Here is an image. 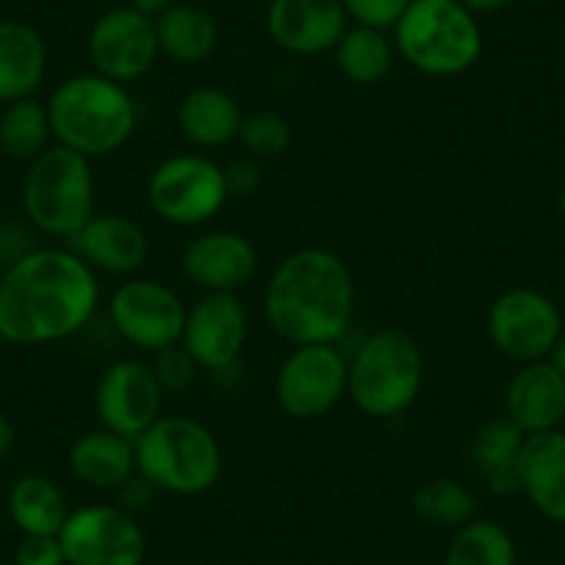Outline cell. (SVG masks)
I'll use <instances>...</instances> for the list:
<instances>
[{"label": "cell", "instance_id": "obj_13", "mask_svg": "<svg viewBox=\"0 0 565 565\" xmlns=\"http://www.w3.org/2000/svg\"><path fill=\"white\" fill-rule=\"evenodd\" d=\"M164 388L153 366L139 358H119L108 363L95 385V416L100 427L117 436L136 438L164 416Z\"/></svg>", "mask_w": 565, "mask_h": 565}, {"label": "cell", "instance_id": "obj_4", "mask_svg": "<svg viewBox=\"0 0 565 565\" xmlns=\"http://www.w3.org/2000/svg\"><path fill=\"white\" fill-rule=\"evenodd\" d=\"M136 475L156 493L200 497L220 482L225 458L214 433L183 413H164L134 441Z\"/></svg>", "mask_w": 565, "mask_h": 565}, {"label": "cell", "instance_id": "obj_32", "mask_svg": "<svg viewBox=\"0 0 565 565\" xmlns=\"http://www.w3.org/2000/svg\"><path fill=\"white\" fill-rule=\"evenodd\" d=\"M150 366H153V374L156 380H159L161 388H164V394L175 396L186 394L200 374L198 363L192 361V355H189L181 344H172L167 347V350L156 352Z\"/></svg>", "mask_w": 565, "mask_h": 565}, {"label": "cell", "instance_id": "obj_39", "mask_svg": "<svg viewBox=\"0 0 565 565\" xmlns=\"http://www.w3.org/2000/svg\"><path fill=\"white\" fill-rule=\"evenodd\" d=\"M14 444H18V433H14V424L9 422L3 413H0V460L7 458L9 452L14 449Z\"/></svg>", "mask_w": 565, "mask_h": 565}, {"label": "cell", "instance_id": "obj_9", "mask_svg": "<svg viewBox=\"0 0 565 565\" xmlns=\"http://www.w3.org/2000/svg\"><path fill=\"white\" fill-rule=\"evenodd\" d=\"M350 358L339 344L291 347L275 372V402L297 422H317L347 399Z\"/></svg>", "mask_w": 565, "mask_h": 565}, {"label": "cell", "instance_id": "obj_35", "mask_svg": "<svg viewBox=\"0 0 565 565\" xmlns=\"http://www.w3.org/2000/svg\"><path fill=\"white\" fill-rule=\"evenodd\" d=\"M225 183L231 198H253L264 183V167L260 159H236L225 167Z\"/></svg>", "mask_w": 565, "mask_h": 565}, {"label": "cell", "instance_id": "obj_23", "mask_svg": "<svg viewBox=\"0 0 565 565\" xmlns=\"http://www.w3.org/2000/svg\"><path fill=\"white\" fill-rule=\"evenodd\" d=\"M67 466L78 482L95 491H117L136 477V449L130 438L106 427L86 430L70 444Z\"/></svg>", "mask_w": 565, "mask_h": 565}, {"label": "cell", "instance_id": "obj_2", "mask_svg": "<svg viewBox=\"0 0 565 565\" xmlns=\"http://www.w3.org/2000/svg\"><path fill=\"white\" fill-rule=\"evenodd\" d=\"M355 277L328 247H302L271 269L264 317L271 333L300 344H339L355 319Z\"/></svg>", "mask_w": 565, "mask_h": 565}, {"label": "cell", "instance_id": "obj_19", "mask_svg": "<svg viewBox=\"0 0 565 565\" xmlns=\"http://www.w3.org/2000/svg\"><path fill=\"white\" fill-rule=\"evenodd\" d=\"M504 416L524 436L559 430L565 422V377L552 361L524 363L504 391Z\"/></svg>", "mask_w": 565, "mask_h": 565}, {"label": "cell", "instance_id": "obj_43", "mask_svg": "<svg viewBox=\"0 0 565 565\" xmlns=\"http://www.w3.org/2000/svg\"><path fill=\"white\" fill-rule=\"evenodd\" d=\"M0 565H14V563H0Z\"/></svg>", "mask_w": 565, "mask_h": 565}, {"label": "cell", "instance_id": "obj_37", "mask_svg": "<svg viewBox=\"0 0 565 565\" xmlns=\"http://www.w3.org/2000/svg\"><path fill=\"white\" fill-rule=\"evenodd\" d=\"M178 0H128V7H134L136 12L148 14V18H159V14H164L167 9L175 7Z\"/></svg>", "mask_w": 565, "mask_h": 565}, {"label": "cell", "instance_id": "obj_30", "mask_svg": "<svg viewBox=\"0 0 565 565\" xmlns=\"http://www.w3.org/2000/svg\"><path fill=\"white\" fill-rule=\"evenodd\" d=\"M413 510L427 524L460 530L477 519V497L466 482L455 477H430L413 491Z\"/></svg>", "mask_w": 565, "mask_h": 565}, {"label": "cell", "instance_id": "obj_20", "mask_svg": "<svg viewBox=\"0 0 565 565\" xmlns=\"http://www.w3.org/2000/svg\"><path fill=\"white\" fill-rule=\"evenodd\" d=\"M519 493L546 521L565 524V430L526 436L519 460Z\"/></svg>", "mask_w": 565, "mask_h": 565}, {"label": "cell", "instance_id": "obj_18", "mask_svg": "<svg viewBox=\"0 0 565 565\" xmlns=\"http://www.w3.org/2000/svg\"><path fill=\"white\" fill-rule=\"evenodd\" d=\"M67 247L89 266L95 275L134 277L150 258V238L145 227L125 214H95Z\"/></svg>", "mask_w": 565, "mask_h": 565}, {"label": "cell", "instance_id": "obj_5", "mask_svg": "<svg viewBox=\"0 0 565 565\" xmlns=\"http://www.w3.org/2000/svg\"><path fill=\"white\" fill-rule=\"evenodd\" d=\"M396 56L430 78H455L480 62V18L460 0H413L394 25Z\"/></svg>", "mask_w": 565, "mask_h": 565}, {"label": "cell", "instance_id": "obj_26", "mask_svg": "<svg viewBox=\"0 0 565 565\" xmlns=\"http://www.w3.org/2000/svg\"><path fill=\"white\" fill-rule=\"evenodd\" d=\"M156 34H159L161 56L172 58L183 67H194L214 56L220 45V29L205 9L194 3H181L167 9L156 18Z\"/></svg>", "mask_w": 565, "mask_h": 565}, {"label": "cell", "instance_id": "obj_24", "mask_svg": "<svg viewBox=\"0 0 565 565\" xmlns=\"http://www.w3.org/2000/svg\"><path fill=\"white\" fill-rule=\"evenodd\" d=\"M526 436L508 416H493L471 438L469 458L475 475L497 497L519 493V460Z\"/></svg>", "mask_w": 565, "mask_h": 565}, {"label": "cell", "instance_id": "obj_7", "mask_svg": "<svg viewBox=\"0 0 565 565\" xmlns=\"http://www.w3.org/2000/svg\"><path fill=\"white\" fill-rule=\"evenodd\" d=\"M92 161L51 145L31 161L23 181V214L36 233L70 242L97 214Z\"/></svg>", "mask_w": 565, "mask_h": 565}, {"label": "cell", "instance_id": "obj_8", "mask_svg": "<svg viewBox=\"0 0 565 565\" xmlns=\"http://www.w3.org/2000/svg\"><path fill=\"white\" fill-rule=\"evenodd\" d=\"M156 220L172 227H203L222 214L231 194L225 167L205 153H178L161 161L145 186Z\"/></svg>", "mask_w": 565, "mask_h": 565}, {"label": "cell", "instance_id": "obj_1", "mask_svg": "<svg viewBox=\"0 0 565 565\" xmlns=\"http://www.w3.org/2000/svg\"><path fill=\"white\" fill-rule=\"evenodd\" d=\"M100 308V280L70 247H36L0 280V339L45 347L78 335Z\"/></svg>", "mask_w": 565, "mask_h": 565}, {"label": "cell", "instance_id": "obj_21", "mask_svg": "<svg viewBox=\"0 0 565 565\" xmlns=\"http://www.w3.org/2000/svg\"><path fill=\"white\" fill-rule=\"evenodd\" d=\"M47 75V42L23 20H0V106L34 97Z\"/></svg>", "mask_w": 565, "mask_h": 565}, {"label": "cell", "instance_id": "obj_15", "mask_svg": "<svg viewBox=\"0 0 565 565\" xmlns=\"http://www.w3.org/2000/svg\"><path fill=\"white\" fill-rule=\"evenodd\" d=\"M249 313L238 295H203L186 308L181 347L200 372H227L247 347Z\"/></svg>", "mask_w": 565, "mask_h": 565}, {"label": "cell", "instance_id": "obj_42", "mask_svg": "<svg viewBox=\"0 0 565 565\" xmlns=\"http://www.w3.org/2000/svg\"><path fill=\"white\" fill-rule=\"evenodd\" d=\"M3 271H7V266H3V260H0V280H3Z\"/></svg>", "mask_w": 565, "mask_h": 565}, {"label": "cell", "instance_id": "obj_28", "mask_svg": "<svg viewBox=\"0 0 565 565\" xmlns=\"http://www.w3.org/2000/svg\"><path fill=\"white\" fill-rule=\"evenodd\" d=\"M53 141L47 106L40 97H23L3 106L0 111V153L18 164L40 159Z\"/></svg>", "mask_w": 565, "mask_h": 565}, {"label": "cell", "instance_id": "obj_14", "mask_svg": "<svg viewBox=\"0 0 565 565\" xmlns=\"http://www.w3.org/2000/svg\"><path fill=\"white\" fill-rule=\"evenodd\" d=\"M92 70L117 84L141 81L161 56L156 20L134 7H114L103 12L86 40Z\"/></svg>", "mask_w": 565, "mask_h": 565}, {"label": "cell", "instance_id": "obj_12", "mask_svg": "<svg viewBox=\"0 0 565 565\" xmlns=\"http://www.w3.org/2000/svg\"><path fill=\"white\" fill-rule=\"evenodd\" d=\"M563 330L557 302L537 289L519 286L502 291L488 311V339L499 355L521 366L548 361Z\"/></svg>", "mask_w": 565, "mask_h": 565}, {"label": "cell", "instance_id": "obj_22", "mask_svg": "<svg viewBox=\"0 0 565 565\" xmlns=\"http://www.w3.org/2000/svg\"><path fill=\"white\" fill-rule=\"evenodd\" d=\"M175 119L192 148L216 150L238 139L244 111L231 92L220 86H194L178 103Z\"/></svg>", "mask_w": 565, "mask_h": 565}, {"label": "cell", "instance_id": "obj_38", "mask_svg": "<svg viewBox=\"0 0 565 565\" xmlns=\"http://www.w3.org/2000/svg\"><path fill=\"white\" fill-rule=\"evenodd\" d=\"M469 12H475L477 18L480 14H493V12H502L504 7H510L513 0H460Z\"/></svg>", "mask_w": 565, "mask_h": 565}, {"label": "cell", "instance_id": "obj_11", "mask_svg": "<svg viewBox=\"0 0 565 565\" xmlns=\"http://www.w3.org/2000/svg\"><path fill=\"white\" fill-rule=\"evenodd\" d=\"M67 565H141L148 537L134 513L119 504H84L70 510L62 532Z\"/></svg>", "mask_w": 565, "mask_h": 565}, {"label": "cell", "instance_id": "obj_3", "mask_svg": "<svg viewBox=\"0 0 565 565\" xmlns=\"http://www.w3.org/2000/svg\"><path fill=\"white\" fill-rule=\"evenodd\" d=\"M45 106L53 141L89 161L119 153L139 128V108L128 86L95 70L64 78Z\"/></svg>", "mask_w": 565, "mask_h": 565}, {"label": "cell", "instance_id": "obj_33", "mask_svg": "<svg viewBox=\"0 0 565 565\" xmlns=\"http://www.w3.org/2000/svg\"><path fill=\"white\" fill-rule=\"evenodd\" d=\"M411 3L413 0H341L352 25H366V29L380 31H394V25L399 23Z\"/></svg>", "mask_w": 565, "mask_h": 565}, {"label": "cell", "instance_id": "obj_17", "mask_svg": "<svg viewBox=\"0 0 565 565\" xmlns=\"http://www.w3.org/2000/svg\"><path fill=\"white\" fill-rule=\"evenodd\" d=\"M350 29L341 0H269L266 31L291 56H322Z\"/></svg>", "mask_w": 565, "mask_h": 565}, {"label": "cell", "instance_id": "obj_40", "mask_svg": "<svg viewBox=\"0 0 565 565\" xmlns=\"http://www.w3.org/2000/svg\"><path fill=\"white\" fill-rule=\"evenodd\" d=\"M548 361H552L554 369H557V372L565 377V330H563V333H559V339H557V344H554V350H552V355H548Z\"/></svg>", "mask_w": 565, "mask_h": 565}, {"label": "cell", "instance_id": "obj_25", "mask_svg": "<svg viewBox=\"0 0 565 565\" xmlns=\"http://www.w3.org/2000/svg\"><path fill=\"white\" fill-rule=\"evenodd\" d=\"M7 510L12 524L23 535H58L70 515L67 493L45 475H23L7 493Z\"/></svg>", "mask_w": 565, "mask_h": 565}, {"label": "cell", "instance_id": "obj_29", "mask_svg": "<svg viewBox=\"0 0 565 565\" xmlns=\"http://www.w3.org/2000/svg\"><path fill=\"white\" fill-rule=\"evenodd\" d=\"M515 541L502 524L491 519H475L455 530L444 565H515Z\"/></svg>", "mask_w": 565, "mask_h": 565}, {"label": "cell", "instance_id": "obj_41", "mask_svg": "<svg viewBox=\"0 0 565 565\" xmlns=\"http://www.w3.org/2000/svg\"><path fill=\"white\" fill-rule=\"evenodd\" d=\"M557 209H559V214L565 216V183L559 186V192H557Z\"/></svg>", "mask_w": 565, "mask_h": 565}, {"label": "cell", "instance_id": "obj_31", "mask_svg": "<svg viewBox=\"0 0 565 565\" xmlns=\"http://www.w3.org/2000/svg\"><path fill=\"white\" fill-rule=\"evenodd\" d=\"M238 141L244 145L253 159H275V156L286 153L291 145V122L282 114L271 111V108H260V111L244 114L242 130H238Z\"/></svg>", "mask_w": 565, "mask_h": 565}, {"label": "cell", "instance_id": "obj_16", "mask_svg": "<svg viewBox=\"0 0 565 565\" xmlns=\"http://www.w3.org/2000/svg\"><path fill=\"white\" fill-rule=\"evenodd\" d=\"M181 269L203 295H238L258 271V249L244 233L216 227L183 247Z\"/></svg>", "mask_w": 565, "mask_h": 565}, {"label": "cell", "instance_id": "obj_10", "mask_svg": "<svg viewBox=\"0 0 565 565\" xmlns=\"http://www.w3.org/2000/svg\"><path fill=\"white\" fill-rule=\"evenodd\" d=\"M186 302L170 282L156 277H125L108 297V324L128 347L156 355L181 344Z\"/></svg>", "mask_w": 565, "mask_h": 565}, {"label": "cell", "instance_id": "obj_27", "mask_svg": "<svg viewBox=\"0 0 565 565\" xmlns=\"http://www.w3.org/2000/svg\"><path fill=\"white\" fill-rule=\"evenodd\" d=\"M333 53L339 73L355 86H374L388 78L396 58V47L388 31L352 23L339 40V45L333 47Z\"/></svg>", "mask_w": 565, "mask_h": 565}, {"label": "cell", "instance_id": "obj_6", "mask_svg": "<svg viewBox=\"0 0 565 565\" xmlns=\"http://www.w3.org/2000/svg\"><path fill=\"white\" fill-rule=\"evenodd\" d=\"M422 347L405 330H374L350 355L347 396L369 418L388 422L407 413L422 394Z\"/></svg>", "mask_w": 565, "mask_h": 565}, {"label": "cell", "instance_id": "obj_34", "mask_svg": "<svg viewBox=\"0 0 565 565\" xmlns=\"http://www.w3.org/2000/svg\"><path fill=\"white\" fill-rule=\"evenodd\" d=\"M14 565H67L58 535H23L14 548Z\"/></svg>", "mask_w": 565, "mask_h": 565}, {"label": "cell", "instance_id": "obj_36", "mask_svg": "<svg viewBox=\"0 0 565 565\" xmlns=\"http://www.w3.org/2000/svg\"><path fill=\"white\" fill-rule=\"evenodd\" d=\"M114 493H117V502H114V504H119V508L128 510V513L136 515V513H139V510H145L150 502H153L156 488L150 486L148 480H141V477L136 475V477H130V480L125 482V486H119Z\"/></svg>", "mask_w": 565, "mask_h": 565}]
</instances>
